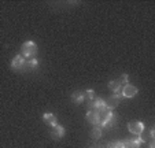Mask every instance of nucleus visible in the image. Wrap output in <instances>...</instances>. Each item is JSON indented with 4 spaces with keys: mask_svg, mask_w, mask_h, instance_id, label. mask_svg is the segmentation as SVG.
I'll return each instance as SVG.
<instances>
[{
    "mask_svg": "<svg viewBox=\"0 0 155 148\" xmlns=\"http://www.w3.org/2000/svg\"><path fill=\"white\" fill-rule=\"evenodd\" d=\"M92 137L94 139H100L102 137V128L99 125H95L94 129H92Z\"/></svg>",
    "mask_w": 155,
    "mask_h": 148,
    "instance_id": "obj_16",
    "label": "nucleus"
},
{
    "mask_svg": "<svg viewBox=\"0 0 155 148\" xmlns=\"http://www.w3.org/2000/svg\"><path fill=\"white\" fill-rule=\"evenodd\" d=\"M25 64H26V59L21 55V54H18L11 61V69L14 71H25Z\"/></svg>",
    "mask_w": 155,
    "mask_h": 148,
    "instance_id": "obj_2",
    "label": "nucleus"
},
{
    "mask_svg": "<svg viewBox=\"0 0 155 148\" xmlns=\"http://www.w3.org/2000/svg\"><path fill=\"white\" fill-rule=\"evenodd\" d=\"M148 148H155V143H154V140H151V143H150V147Z\"/></svg>",
    "mask_w": 155,
    "mask_h": 148,
    "instance_id": "obj_19",
    "label": "nucleus"
},
{
    "mask_svg": "<svg viewBox=\"0 0 155 148\" xmlns=\"http://www.w3.org/2000/svg\"><path fill=\"white\" fill-rule=\"evenodd\" d=\"M87 107H88V110L99 111V110H102V108L106 107V102H104V99H100V97H96V96H95L91 102H88Z\"/></svg>",
    "mask_w": 155,
    "mask_h": 148,
    "instance_id": "obj_7",
    "label": "nucleus"
},
{
    "mask_svg": "<svg viewBox=\"0 0 155 148\" xmlns=\"http://www.w3.org/2000/svg\"><path fill=\"white\" fill-rule=\"evenodd\" d=\"M122 85L118 82V80H114V81H110L108 82V89L113 90L114 93H122Z\"/></svg>",
    "mask_w": 155,
    "mask_h": 148,
    "instance_id": "obj_12",
    "label": "nucleus"
},
{
    "mask_svg": "<svg viewBox=\"0 0 155 148\" xmlns=\"http://www.w3.org/2000/svg\"><path fill=\"white\" fill-rule=\"evenodd\" d=\"M37 44L35 43V41H25L24 44H22V47H21V55L24 56L25 59H33L36 56V54H37Z\"/></svg>",
    "mask_w": 155,
    "mask_h": 148,
    "instance_id": "obj_1",
    "label": "nucleus"
},
{
    "mask_svg": "<svg viewBox=\"0 0 155 148\" xmlns=\"http://www.w3.org/2000/svg\"><path fill=\"white\" fill-rule=\"evenodd\" d=\"M146 141V139L141 136H137V137H132V139H126L124 143V147L125 148H140V145Z\"/></svg>",
    "mask_w": 155,
    "mask_h": 148,
    "instance_id": "obj_5",
    "label": "nucleus"
},
{
    "mask_svg": "<svg viewBox=\"0 0 155 148\" xmlns=\"http://www.w3.org/2000/svg\"><path fill=\"white\" fill-rule=\"evenodd\" d=\"M94 97H95V90L94 89H88V90H85L84 92V102L85 100H87V103L91 102Z\"/></svg>",
    "mask_w": 155,
    "mask_h": 148,
    "instance_id": "obj_15",
    "label": "nucleus"
},
{
    "mask_svg": "<svg viewBox=\"0 0 155 148\" xmlns=\"http://www.w3.org/2000/svg\"><path fill=\"white\" fill-rule=\"evenodd\" d=\"M137 88L136 87H133V85H130V84H126L125 87L122 88V97H128V99H130V97H135L136 95H137Z\"/></svg>",
    "mask_w": 155,
    "mask_h": 148,
    "instance_id": "obj_9",
    "label": "nucleus"
},
{
    "mask_svg": "<svg viewBox=\"0 0 155 148\" xmlns=\"http://www.w3.org/2000/svg\"><path fill=\"white\" fill-rule=\"evenodd\" d=\"M128 130L132 134H136V136H140L144 130V123L140 121H133V122H128Z\"/></svg>",
    "mask_w": 155,
    "mask_h": 148,
    "instance_id": "obj_6",
    "label": "nucleus"
},
{
    "mask_svg": "<svg viewBox=\"0 0 155 148\" xmlns=\"http://www.w3.org/2000/svg\"><path fill=\"white\" fill-rule=\"evenodd\" d=\"M64 133H66V130H64L63 126L58 125L56 123L55 126H52V130H51V137H52L54 140H62L64 136Z\"/></svg>",
    "mask_w": 155,
    "mask_h": 148,
    "instance_id": "obj_10",
    "label": "nucleus"
},
{
    "mask_svg": "<svg viewBox=\"0 0 155 148\" xmlns=\"http://www.w3.org/2000/svg\"><path fill=\"white\" fill-rule=\"evenodd\" d=\"M106 148H125V147H124L122 141H113V143H110V144H107Z\"/></svg>",
    "mask_w": 155,
    "mask_h": 148,
    "instance_id": "obj_17",
    "label": "nucleus"
},
{
    "mask_svg": "<svg viewBox=\"0 0 155 148\" xmlns=\"http://www.w3.org/2000/svg\"><path fill=\"white\" fill-rule=\"evenodd\" d=\"M121 99H122V93H114V95H111L110 97L107 99V100H104L106 102V107L108 108V110H114V108L118 107V104H120Z\"/></svg>",
    "mask_w": 155,
    "mask_h": 148,
    "instance_id": "obj_4",
    "label": "nucleus"
},
{
    "mask_svg": "<svg viewBox=\"0 0 155 148\" xmlns=\"http://www.w3.org/2000/svg\"><path fill=\"white\" fill-rule=\"evenodd\" d=\"M128 80H129V77H128V74H122V76L118 78V82H120L122 87H125L126 84H128Z\"/></svg>",
    "mask_w": 155,
    "mask_h": 148,
    "instance_id": "obj_18",
    "label": "nucleus"
},
{
    "mask_svg": "<svg viewBox=\"0 0 155 148\" xmlns=\"http://www.w3.org/2000/svg\"><path fill=\"white\" fill-rule=\"evenodd\" d=\"M71 102L76 103V104H81L84 102V92H80V90L73 92L71 93Z\"/></svg>",
    "mask_w": 155,
    "mask_h": 148,
    "instance_id": "obj_14",
    "label": "nucleus"
},
{
    "mask_svg": "<svg viewBox=\"0 0 155 148\" xmlns=\"http://www.w3.org/2000/svg\"><path fill=\"white\" fill-rule=\"evenodd\" d=\"M43 121L50 126H55L58 123V119H56V115H54L52 113H45L43 115Z\"/></svg>",
    "mask_w": 155,
    "mask_h": 148,
    "instance_id": "obj_11",
    "label": "nucleus"
},
{
    "mask_svg": "<svg viewBox=\"0 0 155 148\" xmlns=\"http://www.w3.org/2000/svg\"><path fill=\"white\" fill-rule=\"evenodd\" d=\"M117 125V115H115L113 111H110V113L107 114V115L104 117V119H103L102 122H100V128H114V126Z\"/></svg>",
    "mask_w": 155,
    "mask_h": 148,
    "instance_id": "obj_3",
    "label": "nucleus"
},
{
    "mask_svg": "<svg viewBox=\"0 0 155 148\" xmlns=\"http://www.w3.org/2000/svg\"><path fill=\"white\" fill-rule=\"evenodd\" d=\"M85 119H87L89 123H92V125H99L100 123V117L96 110H88L87 115H85Z\"/></svg>",
    "mask_w": 155,
    "mask_h": 148,
    "instance_id": "obj_8",
    "label": "nucleus"
},
{
    "mask_svg": "<svg viewBox=\"0 0 155 148\" xmlns=\"http://www.w3.org/2000/svg\"><path fill=\"white\" fill-rule=\"evenodd\" d=\"M38 66V61L36 58L33 59H26V64H25V71H32V70H36Z\"/></svg>",
    "mask_w": 155,
    "mask_h": 148,
    "instance_id": "obj_13",
    "label": "nucleus"
}]
</instances>
